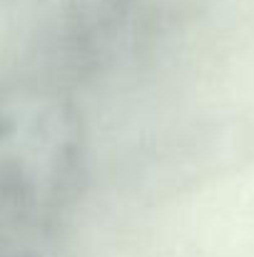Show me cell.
I'll return each instance as SVG.
<instances>
[{
    "label": "cell",
    "mask_w": 254,
    "mask_h": 257,
    "mask_svg": "<svg viewBox=\"0 0 254 257\" xmlns=\"http://www.w3.org/2000/svg\"><path fill=\"white\" fill-rule=\"evenodd\" d=\"M85 168L87 135L73 97L0 78V257L55 227L80 195Z\"/></svg>",
    "instance_id": "1"
},
{
    "label": "cell",
    "mask_w": 254,
    "mask_h": 257,
    "mask_svg": "<svg viewBox=\"0 0 254 257\" xmlns=\"http://www.w3.org/2000/svg\"><path fill=\"white\" fill-rule=\"evenodd\" d=\"M155 0H0V45L18 78L70 92L137 43Z\"/></svg>",
    "instance_id": "2"
},
{
    "label": "cell",
    "mask_w": 254,
    "mask_h": 257,
    "mask_svg": "<svg viewBox=\"0 0 254 257\" xmlns=\"http://www.w3.org/2000/svg\"><path fill=\"white\" fill-rule=\"evenodd\" d=\"M8 257H30V255H20V252H18V255H8Z\"/></svg>",
    "instance_id": "3"
}]
</instances>
